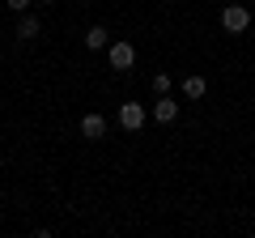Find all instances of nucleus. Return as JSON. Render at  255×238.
I'll list each match as a JSON object with an SVG mask.
<instances>
[{
  "mask_svg": "<svg viewBox=\"0 0 255 238\" xmlns=\"http://www.w3.org/2000/svg\"><path fill=\"white\" fill-rule=\"evenodd\" d=\"M221 26H226L230 34H243V30L251 26V9H247V4H226V13H221Z\"/></svg>",
  "mask_w": 255,
  "mask_h": 238,
  "instance_id": "f257e3e1",
  "label": "nucleus"
},
{
  "mask_svg": "<svg viewBox=\"0 0 255 238\" xmlns=\"http://www.w3.org/2000/svg\"><path fill=\"white\" fill-rule=\"evenodd\" d=\"M119 123H124L128 132H136L140 123H145V107H140V102H124V107H119Z\"/></svg>",
  "mask_w": 255,
  "mask_h": 238,
  "instance_id": "f03ea898",
  "label": "nucleus"
},
{
  "mask_svg": "<svg viewBox=\"0 0 255 238\" xmlns=\"http://www.w3.org/2000/svg\"><path fill=\"white\" fill-rule=\"evenodd\" d=\"M111 64H115L119 73L132 68V64H136V47H132V43H111Z\"/></svg>",
  "mask_w": 255,
  "mask_h": 238,
  "instance_id": "7ed1b4c3",
  "label": "nucleus"
},
{
  "mask_svg": "<svg viewBox=\"0 0 255 238\" xmlns=\"http://www.w3.org/2000/svg\"><path fill=\"white\" fill-rule=\"evenodd\" d=\"M81 136L85 140H102V136H107V119H102V115H85L81 119Z\"/></svg>",
  "mask_w": 255,
  "mask_h": 238,
  "instance_id": "20e7f679",
  "label": "nucleus"
},
{
  "mask_svg": "<svg viewBox=\"0 0 255 238\" xmlns=\"http://www.w3.org/2000/svg\"><path fill=\"white\" fill-rule=\"evenodd\" d=\"M174 115H179V102L162 94V98H157V107H153V119H157V123H174Z\"/></svg>",
  "mask_w": 255,
  "mask_h": 238,
  "instance_id": "39448f33",
  "label": "nucleus"
},
{
  "mask_svg": "<svg viewBox=\"0 0 255 238\" xmlns=\"http://www.w3.org/2000/svg\"><path fill=\"white\" fill-rule=\"evenodd\" d=\"M107 43H111V34H107L102 26H90V30H85V47H90V51H102Z\"/></svg>",
  "mask_w": 255,
  "mask_h": 238,
  "instance_id": "423d86ee",
  "label": "nucleus"
},
{
  "mask_svg": "<svg viewBox=\"0 0 255 238\" xmlns=\"http://www.w3.org/2000/svg\"><path fill=\"white\" fill-rule=\"evenodd\" d=\"M204 90H209L204 77H183V94H187V98H204Z\"/></svg>",
  "mask_w": 255,
  "mask_h": 238,
  "instance_id": "0eeeda50",
  "label": "nucleus"
},
{
  "mask_svg": "<svg viewBox=\"0 0 255 238\" xmlns=\"http://www.w3.org/2000/svg\"><path fill=\"white\" fill-rule=\"evenodd\" d=\"M34 34H38V17H21L17 21V38L26 43V38H34Z\"/></svg>",
  "mask_w": 255,
  "mask_h": 238,
  "instance_id": "6e6552de",
  "label": "nucleus"
},
{
  "mask_svg": "<svg viewBox=\"0 0 255 238\" xmlns=\"http://www.w3.org/2000/svg\"><path fill=\"white\" fill-rule=\"evenodd\" d=\"M153 90H157V94H166V90H170V77L157 73V77H153Z\"/></svg>",
  "mask_w": 255,
  "mask_h": 238,
  "instance_id": "1a4fd4ad",
  "label": "nucleus"
},
{
  "mask_svg": "<svg viewBox=\"0 0 255 238\" xmlns=\"http://www.w3.org/2000/svg\"><path fill=\"white\" fill-rule=\"evenodd\" d=\"M9 9H13V13H26V9H30V0H9Z\"/></svg>",
  "mask_w": 255,
  "mask_h": 238,
  "instance_id": "9d476101",
  "label": "nucleus"
},
{
  "mask_svg": "<svg viewBox=\"0 0 255 238\" xmlns=\"http://www.w3.org/2000/svg\"><path fill=\"white\" fill-rule=\"evenodd\" d=\"M43 4H51V0H43Z\"/></svg>",
  "mask_w": 255,
  "mask_h": 238,
  "instance_id": "9b49d317",
  "label": "nucleus"
}]
</instances>
